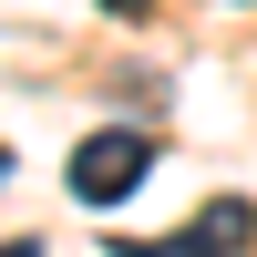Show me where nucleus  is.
<instances>
[{
	"mask_svg": "<svg viewBox=\"0 0 257 257\" xmlns=\"http://www.w3.org/2000/svg\"><path fill=\"white\" fill-rule=\"evenodd\" d=\"M144 175H155V144H144L134 123H103V134H82V144H72V165H62L72 206H123Z\"/></svg>",
	"mask_w": 257,
	"mask_h": 257,
	"instance_id": "f257e3e1",
	"label": "nucleus"
},
{
	"mask_svg": "<svg viewBox=\"0 0 257 257\" xmlns=\"http://www.w3.org/2000/svg\"><path fill=\"white\" fill-rule=\"evenodd\" d=\"M0 257H41V247H31V237H11V247H0Z\"/></svg>",
	"mask_w": 257,
	"mask_h": 257,
	"instance_id": "20e7f679",
	"label": "nucleus"
},
{
	"mask_svg": "<svg viewBox=\"0 0 257 257\" xmlns=\"http://www.w3.org/2000/svg\"><path fill=\"white\" fill-rule=\"evenodd\" d=\"M257 237V216L247 206H206L196 226H175V237H123V257H237Z\"/></svg>",
	"mask_w": 257,
	"mask_h": 257,
	"instance_id": "f03ea898",
	"label": "nucleus"
},
{
	"mask_svg": "<svg viewBox=\"0 0 257 257\" xmlns=\"http://www.w3.org/2000/svg\"><path fill=\"white\" fill-rule=\"evenodd\" d=\"M103 11H113V21H144V11H155V0H103Z\"/></svg>",
	"mask_w": 257,
	"mask_h": 257,
	"instance_id": "7ed1b4c3",
	"label": "nucleus"
}]
</instances>
